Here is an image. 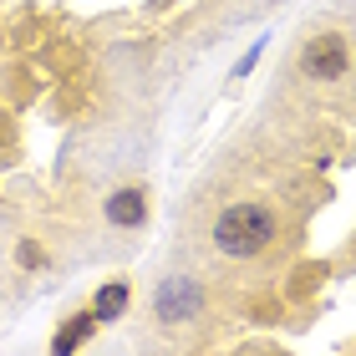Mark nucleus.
Instances as JSON below:
<instances>
[{
	"label": "nucleus",
	"mask_w": 356,
	"mask_h": 356,
	"mask_svg": "<svg viewBox=\"0 0 356 356\" xmlns=\"http://www.w3.org/2000/svg\"><path fill=\"white\" fill-rule=\"evenodd\" d=\"M143 214H148V209H143V193H133V188H122V193L107 199V219L112 224H143Z\"/></svg>",
	"instance_id": "3"
},
{
	"label": "nucleus",
	"mask_w": 356,
	"mask_h": 356,
	"mask_svg": "<svg viewBox=\"0 0 356 356\" xmlns=\"http://www.w3.org/2000/svg\"><path fill=\"white\" fill-rule=\"evenodd\" d=\"M270 234H275V224H270V214L260 204H234L229 214H219V224H214V245L224 250V254H260L265 245H270Z\"/></svg>",
	"instance_id": "1"
},
{
	"label": "nucleus",
	"mask_w": 356,
	"mask_h": 356,
	"mask_svg": "<svg viewBox=\"0 0 356 356\" xmlns=\"http://www.w3.org/2000/svg\"><path fill=\"white\" fill-rule=\"evenodd\" d=\"M122 305H127V290L122 285H107L102 296H97L92 311H97V321H112V316H122Z\"/></svg>",
	"instance_id": "5"
},
{
	"label": "nucleus",
	"mask_w": 356,
	"mask_h": 356,
	"mask_svg": "<svg viewBox=\"0 0 356 356\" xmlns=\"http://www.w3.org/2000/svg\"><path fill=\"white\" fill-rule=\"evenodd\" d=\"M87 331H97V311H82V316H72V326L56 336V351H76V341H82Z\"/></svg>",
	"instance_id": "4"
},
{
	"label": "nucleus",
	"mask_w": 356,
	"mask_h": 356,
	"mask_svg": "<svg viewBox=\"0 0 356 356\" xmlns=\"http://www.w3.org/2000/svg\"><path fill=\"white\" fill-rule=\"evenodd\" d=\"M300 61H305L311 76H341L346 72V46H341V36H316Z\"/></svg>",
	"instance_id": "2"
}]
</instances>
